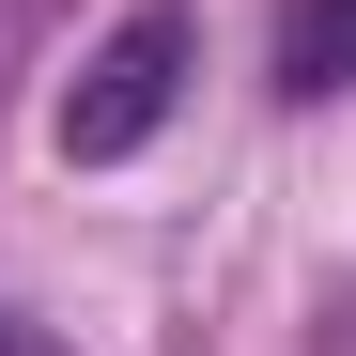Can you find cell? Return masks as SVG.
<instances>
[{
    "label": "cell",
    "instance_id": "cell-1",
    "mask_svg": "<svg viewBox=\"0 0 356 356\" xmlns=\"http://www.w3.org/2000/svg\"><path fill=\"white\" fill-rule=\"evenodd\" d=\"M186 63H202V31L170 16V0H140V16L108 31L93 63H78V93H63V155H78V170H124V155H140V140L170 124Z\"/></svg>",
    "mask_w": 356,
    "mask_h": 356
},
{
    "label": "cell",
    "instance_id": "cell-2",
    "mask_svg": "<svg viewBox=\"0 0 356 356\" xmlns=\"http://www.w3.org/2000/svg\"><path fill=\"white\" fill-rule=\"evenodd\" d=\"M279 78H294V93H341V78H356V0H294Z\"/></svg>",
    "mask_w": 356,
    "mask_h": 356
}]
</instances>
